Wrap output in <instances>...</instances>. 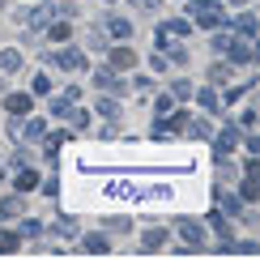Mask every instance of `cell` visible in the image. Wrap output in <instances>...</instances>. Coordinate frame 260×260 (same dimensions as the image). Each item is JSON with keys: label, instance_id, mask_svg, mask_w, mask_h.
I'll return each instance as SVG.
<instances>
[{"label": "cell", "instance_id": "1", "mask_svg": "<svg viewBox=\"0 0 260 260\" xmlns=\"http://www.w3.org/2000/svg\"><path fill=\"white\" fill-rule=\"evenodd\" d=\"M192 17H197L201 26H213V21H222V9L218 5H192Z\"/></svg>", "mask_w": 260, "mask_h": 260}, {"label": "cell", "instance_id": "2", "mask_svg": "<svg viewBox=\"0 0 260 260\" xmlns=\"http://www.w3.org/2000/svg\"><path fill=\"white\" fill-rule=\"evenodd\" d=\"M9 111H30V99H21V94H13V99H9Z\"/></svg>", "mask_w": 260, "mask_h": 260}, {"label": "cell", "instance_id": "3", "mask_svg": "<svg viewBox=\"0 0 260 260\" xmlns=\"http://www.w3.org/2000/svg\"><path fill=\"white\" fill-rule=\"evenodd\" d=\"M13 247H17V239H13V235H0V252H13Z\"/></svg>", "mask_w": 260, "mask_h": 260}]
</instances>
